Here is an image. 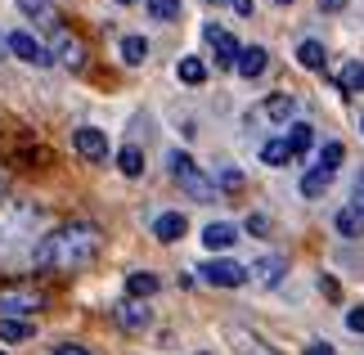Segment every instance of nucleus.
<instances>
[{"label": "nucleus", "instance_id": "obj_1", "mask_svg": "<svg viewBox=\"0 0 364 355\" xmlns=\"http://www.w3.org/2000/svg\"><path fill=\"white\" fill-rule=\"evenodd\" d=\"M100 225L90 221H68L59 230H50L41 243L32 248V265L36 270H59V275H77V270H86L95 261V252H100Z\"/></svg>", "mask_w": 364, "mask_h": 355}, {"label": "nucleus", "instance_id": "obj_2", "mask_svg": "<svg viewBox=\"0 0 364 355\" xmlns=\"http://www.w3.org/2000/svg\"><path fill=\"white\" fill-rule=\"evenodd\" d=\"M166 166H171V176H176V184L185 189L193 203H216V184L207 180L203 171H198V162L189 158V153H180V149H171L166 153Z\"/></svg>", "mask_w": 364, "mask_h": 355}, {"label": "nucleus", "instance_id": "obj_3", "mask_svg": "<svg viewBox=\"0 0 364 355\" xmlns=\"http://www.w3.org/2000/svg\"><path fill=\"white\" fill-rule=\"evenodd\" d=\"M46 221V211H41L36 203H23V207H0V257L18 243V238H27L36 230V225Z\"/></svg>", "mask_w": 364, "mask_h": 355}, {"label": "nucleus", "instance_id": "obj_4", "mask_svg": "<svg viewBox=\"0 0 364 355\" xmlns=\"http://www.w3.org/2000/svg\"><path fill=\"white\" fill-rule=\"evenodd\" d=\"M41 306H46L41 288H5L0 292V319H32Z\"/></svg>", "mask_w": 364, "mask_h": 355}, {"label": "nucleus", "instance_id": "obj_5", "mask_svg": "<svg viewBox=\"0 0 364 355\" xmlns=\"http://www.w3.org/2000/svg\"><path fill=\"white\" fill-rule=\"evenodd\" d=\"M5 46H9V54H18V59L32 63V68H50L54 63L50 59V46H41L32 32H14V36H5Z\"/></svg>", "mask_w": 364, "mask_h": 355}, {"label": "nucleus", "instance_id": "obj_6", "mask_svg": "<svg viewBox=\"0 0 364 355\" xmlns=\"http://www.w3.org/2000/svg\"><path fill=\"white\" fill-rule=\"evenodd\" d=\"M198 275L212 283V288H243V283H247V265H239V261H207Z\"/></svg>", "mask_w": 364, "mask_h": 355}, {"label": "nucleus", "instance_id": "obj_7", "mask_svg": "<svg viewBox=\"0 0 364 355\" xmlns=\"http://www.w3.org/2000/svg\"><path fill=\"white\" fill-rule=\"evenodd\" d=\"M50 59L54 63H63V68H81L86 63V46L73 36V32H63V27H54V41H50Z\"/></svg>", "mask_w": 364, "mask_h": 355}, {"label": "nucleus", "instance_id": "obj_8", "mask_svg": "<svg viewBox=\"0 0 364 355\" xmlns=\"http://www.w3.org/2000/svg\"><path fill=\"white\" fill-rule=\"evenodd\" d=\"M203 36H207V46H212V54H216V63H220V68H234V63H239L243 46H239V41H234V36L225 32V27L207 23V27H203Z\"/></svg>", "mask_w": 364, "mask_h": 355}, {"label": "nucleus", "instance_id": "obj_9", "mask_svg": "<svg viewBox=\"0 0 364 355\" xmlns=\"http://www.w3.org/2000/svg\"><path fill=\"white\" fill-rule=\"evenodd\" d=\"M73 149L81 153V158H90V162H104L108 158V135L100 131V126H77V131H73Z\"/></svg>", "mask_w": 364, "mask_h": 355}, {"label": "nucleus", "instance_id": "obj_10", "mask_svg": "<svg viewBox=\"0 0 364 355\" xmlns=\"http://www.w3.org/2000/svg\"><path fill=\"white\" fill-rule=\"evenodd\" d=\"M234 243H239V225H230V221H212L203 230V248H212V252H230Z\"/></svg>", "mask_w": 364, "mask_h": 355}, {"label": "nucleus", "instance_id": "obj_11", "mask_svg": "<svg viewBox=\"0 0 364 355\" xmlns=\"http://www.w3.org/2000/svg\"><path fill=\"white\" fill-rule=\"evenodd\" d=\"M185 230H189V221L180 216V211H162V216L153 221V238H158V243H180Z\"/></svg>", "mask_w": 364, "mask_h": 355}, {"label": "nucleus", "instance_id": "obj_12", "mask_svg": "<svg viewBox=\"0 0 364 355\" xmlns=\"http://www.w3.org/2000/svg\"><path fill=\"white\" fill-rule=\"evenodd\" d=\"M284 270H288V257H261V261L247 265V279H257V283H265V288H274V283L284 279Z\"/></svg>", "mask_w": 364, "mask_h": 355}, {"label": "nucleus", "instance_id": "obj_13", "mask_svg": "<svg viewBox=\"0 0 364 355\" xmlns=\"http://www.w3.org/2000/svg\"><path fill=\"white\" fill-rule=\"evenodd\" d=\"M162 288V279L153 275V270H135V275H126V297L131 302H139V297H153Z\"/></svg>", "mask_w": 364, "mask_h": 355}, {"label": "nucleus", "instance_id": "obj_14", "mask_svg": "<svg viewBox=\"0 0 364 355\" xmlns=\"http://www.w3.org/2000/svg\"><path fill=\"white\" fill-rule=\"evenodd\" d=\"M117 324H122V329H131V333H139V329H149V324H153V315L139 302H122L117 306Z\"/></svg>", "mask_w": 364, "mask_h": 355}, {"label": "nucleus", "instance_id": "obj_15", "mask_svg": "<svg viewBox=\"0 0 364 355\" xmlns=\"http://www.w3.org/2000/svg\"><path fill=\"white\" fill-rule=\"evenodd\" d=\"M284 139H288V149H292V158H301V153H306V149H311V144H315V126H311V122H292Z\"/></svg>", "mask_w": 364, "mask_h": 355}, {"label": "nucleus", "instance_id": "obj_16", "mask_svg": "<svg viewBox=\"0 0 364 355\" xmlns=\"http://www.w3.org/2000/svg\"><path fill=\"white\" fill-rule=\"evenodd\" d=\"M265 59H270V54H265L261 46H247V50L239 54V63H234V68H239V77L252 81V77H261V73H265Z\"/></svg>", "mask_w": 364, "mask_h": 355}, {"label": "nucleus", "instance_id": "obj_17", "mask_svg": "<svg viewBox=\"0 0 364 355\" xmlns=\"http://www.w3.org/2000/svg\"><path fill=\"white\" fill-rule=\"evenodd\" d=\"M261 112H265L270 122H292V112H297V99H292V95H270V99L261 104Z\"/></svg>", "mask_w": 364, "mask_h": 355}, {"label": "nucleus", "instance_id": "obj_18", "mask_svg": "<svg viewBox=\"0 0 364 355\" xmlns=\"http://www.w3.org/2000/svg\"><path fill=\"white\" fill-rule=\"evenodd\" d=\"M117 171H122L126 180H139V176H144V153H139V144H126V149L117 153Z\"/></svg>", "mask_w": 364, "mask_h": 355}, {"label": "nucleus", "instance_id": "obj_19", "mask_svg": "<svg viewBox=\"0 0 364 355\" xmlns=\"http://www.w3.org/2000/svg\"><path fill=\"white\" fill-rule=\"evenodd\" d=\"M27 337H36L32 319H0V342H27Z\"/></svg>", "mask_w": 364, "mask_h": 355}, {"label": "nucleus", "instance_id": "obj_20", "mask_svg": "<svg viewBox=\"0 0 364 355\" xmlns=\"http://www.w3.org/2000/svg\"><path fill=\"white\" fill-rule=\"evenodd\" d=\"M333 225H338L342 238H360V234H364V216H360L355 207H342L338 216H333Z\"/></svg>", "mask_w": 364, "mask_h": 355}, {"label": "nucleus", "instance_id": "obj_21", "mask_svg": "<svg viewBox=\"0 0 364 355\" xmlns=\"http://www.w3.org/2000/svg\"><path fill=\"white\" fill-rule=\"evenodd\" d=\"M149 59V41L144 36H122V63L126 68H139Z\"/></svg>", "mask_w": 364, "mask_h": 355}, {"label": "nucleus", "instance_id": "obj_22", "mask_svg": "<svg viewBox=\"0 0 364 355\" xmlns=\"http://www.w3.org/2000/svg\"><path fill=\"white\" fill-rule=\"evenodd\" d=\"M176 77L185 81V86H203V81H207V63L189 54V59H180V63H176Z\"/></svg>", "mask_w": 364, "mask_h": 355}, {"label": "nucleus", "instance_id": "obj_23", "mask_svg": "<svg viewBox=\"0 0 364 355\" xmlns=\"http://www.w3.org/2000/svg\"><path fill=\"white\" fill-rule=\"evenodd\" d=\"M324 59H328V54H324V46H319V41H301V46H297V63L311 68V73H319V68H324Z\"/></svg>", "mask_w": 364, "mask_h": 355}, {"label": "nucleus", "instance_id": "obj_24", "mask_svg": "<svg viewBox=\"0 0 364 355\" xmlns=\"http://www.w3.org/2000/svg\"><path fill=\"white\" fill-rule=\"evenodd\" d=\"M261 162H265V166H288V162H292L288 139H270V144H261Z\"/></svg>", "mask_w": 364, "mask_h": 355}, {"label": "nucleus", "instance_id": "obj_25", "mask_svg": "<svg viewBox=\"0 0 364 355\" xmlns=\"http://www.w3.org/2000/svg\"><path fill=\"white\" fill-rule=\"evenodd\" d=\"M328 184H333V176H328V171H319V166H311V171L301 176V194H306V198H319V194L328 189Z\"/></svg>", "mask_w": 364, "mask_h": 355}, {"label": "nucleus", "instance_id": "obj_26", "mask_svg": "<svg viewBox=\"0 0 364 355\" xmlns=\"http://www.w3.org/2000/svg\"><path fill=\"white\" fill-rule=\"evenodd\" d=\"M342 158H346V149L338 144V139H333V144H324V149H319V162H315V166H319V171H328V176H333V171H338V162H342Z\"/></svg>", "mask_w": 364, "mask_h": 355}, {"label": "nucleus", "instance_id": "obj_27", "mask_svg": "<svg viewBox=\"0 0 364 355\" xmlns=\"http://www.w3.org/2000/svg\"><path fill=\"white\" fill-rule=\"evenodd\" d=\"M338 86L342 90H364V63H346L338 73Z\"/></svg>", "mask_w": 364, "mask_h": 355}, {"label": "nucleus", "instance_id": "obj_28", "mask_svg": "<svg viewBox=\"0 0 364 355\" xmlns=\"http://www.w3.org/2000/svg\"><path fill=\"white\" fill-rule=\"evenodd\" d=\"M149 14L158 23H176L180 18V0H149Z\"/></svg>", "mask_w": 364, "mask_h": 355}, {"label": "nucleus", "instance_id": "obj_29", "mask_svg": "<svg viewBox=\"0 0 364 355\" xmlns=\"http://www.w3.org/2000/svg\"><path fill=\"white\" fill-rule=\"evenodd\" d=\"M18 9L27 14V18H41V23H54V14H50V0H18Z\"/></svg>", "mask_w": 364, "mask_h": 355}, {"label": "nucleus", "instance_id": "obj_30", "mask_svg": "<svg viewBox=\"0 0 364 355\" xmlns=\"http://www.w3.org/2000/svg\"><path fill=\"white\" fill-rule=\"evenodd\" d=\"M220 189H243V171H239V166H225V171H220Z\"/></svg>", "mask_w": 364, "mask_h": 355}, {"label": "nucleus", "instance_id": "obj_31", "mask_svg": "<svg viewBox=\"0 0 364 355\" xmlns=\"http://www.w3.org/2000/svg\"><path fill=\"white\" fill-rule=\"evenodd\" d=\"M50 355H95V351H90V346H81V342H59Z\"/></svg>", "mask_w": 364, "mask_h": 355}, {"label": "nucleus", "instance_id": "obj_32", "mask_svg": "<svg viewBox=\"0 0 364 355\" xmlns=\"http://www.w3.org/2000/svg\"><path fill=\"white\" fill-rule=\"evenodd\" d=\"M234 342H243V346H239V355H265V351H261V342H252L247 333H234Z\"/></svg>", "mask_w": 364, "mask_h": 355}, {"label": "nucleus", "instance_id": "obj_33", "mask_svg": "<svg viewBox=\"0 0 364 355\" xmlns=\"http://www.w3.org/2000/svg\"><path fill=\"white\" fill-rule=\"evenodd\" d=\"M346 329H351V333H364V306H355L351 315H346Z\"/></svg>", "mask_w": 364, "mask_h": 355}, {"label": "nucleus", "instance_id": "obj_34", "mask_svg": "<svg viewBox=\"0 0 364 355\" xmlns=\"http://www.w3.org/2000/svg\"><path fill=\"white\" fill-rule=\"evenodd\" d=\"M247 230L252 234H265V230H270V221H265V216H247Z\"/></svg>", "mask_w": 364, "mask_h": 355}, {"label": "nucleus", "instance_id": "obj_35", "mask_svg": "<svg viewBox=\"0 0 364 355\" xmlns=\"http://www.w3.org/2000/svg\"><path fill=\"white\" fill-rule=\"evenodd\" d=\"M306 355H338V351H333L328 342H311V346H306Z\"/></svg>", "mask_w": 364, "mask_h": 355}, {"label": "nucleus", "instance_id": "obj_36", "mask_svg": "<svg viewBox=\"0 0 364 355\" xmlns=\"http://www.w3.org/2000/svg\"><path fill=\"white\" fill-rule=\"evenodd\" d=\"M351 207L364 216V176H360V184H355V198H351Z\"/></svg>", "mask_w": 364, "mask_h": 355}, {"label": "nucleus", "instance_id": "obj_37", "mask_svg": "<svg viewBox=\"0 0 364 355\" xmlns=\"http://www.w3.org/2000/svg\"><path fill=\"white\" fill-rule=\"evenodd\" d=\"M230 5H234V9H239V14H243V18H247V14H252V9H257V5H252V0H230Z\"/></svg>", "mask_w": 364, "mask_h": 355}, {"label": "nucleus", "instance_id": "obj_38", "mask_svg": "<svg viewBox=\"0 0 364 355\" xmlns=\"http://www.w3.org/2000/svg\"><path fill=\"white\" fill-rule=\"evenodd\" d=\"M346 0H319V9H342Z\"/></svg>", "mask_w": 364, "mask_h": 355}, {"label": "nucleus", "instance_id": "obj_39", "mask_svg": "<svg viewBox=\"0 0 364 355\" xmlns=\"http://www.w3.org/2000/svg\"><path fill=\"white\" fill-rule=\"evenodd\" d=\"M5 54H9V46H5V36H0V59H5Z\"/></svg>", "mask_w": 364, "mask_h": 355}, {"label": "nucleus", "instance_id": "obj_40", "mask_svg": "<svg viewBox=\"0 0 364 355\" xmlns=\"http://www.w3.org/2000/svg\"><path fill=\"white\" fill-rule=\"evenodd\" d=\"M5 184H9V176H5V171H0V194H5Z\"/></svg>", "mask_w": 364, "mask_h": 355}, {"label": "nucleus", "instance_id": "obj_41", "mask_svg": "<svg viewBox=\"0 0 364 355\" xmlns=\"http://www.w3.org/2000/svg\"><path fill=\"white\" fill-rule=\"evenodd\" d=\"M117 5H135V0H117Z\"/></svg>", "mask_w": 364, "mask_h": 355}, {"label": "nucleus", "instance_id": "obj_42", "mask_svg": "<svg viewBox=\"0 0 364 355\" xmlns=\"http://www.w3.org/2000/svg\"><path fill=\"white\" fill-rule=\"evenodd\" d=\"M279 5H292V0H279Z\"/></svg>", "mask_w": 364, "mask_h": 355}, {"label": "nucleus", "instance_id": "obj_43", "mask_svg": "<svg viewBox=\"0 0 364 355\" xmlns=\"http://www.w3.org/2000/svg\"><path fill=\"white\" fill-rule=\"evenodd\" d=\"M360 131H364V122H360Z\"/></svg>", "mask_w": 364, "mask_h": 355}, {"label": "nucleus", "instance_id": "obj_44", "mask_svg": "<svg viewBox=\"0 0 364 355\" xmlns=\"http://www.w3.org/2000/svg\"><path fill=\"white\" fill-rule=\"evenodd\" d=\"M0 355H5V351H0Z\"/></svg>", "mask_w": 364, "mask_h": 355}, {"label": "nucleus", "instance_id": "obj_45", "mask_svg": "<svg viewBox=\"0 0 364 355\" xmlns=\"http://www.w3.org/2000/svg\"><path fill=\"white\" fill-rule=\"evenodd\" d=\"M203 355H207V351H203Z\"/></svg>", "mask_w": 364, "mask_h": 355}]
</instances>
